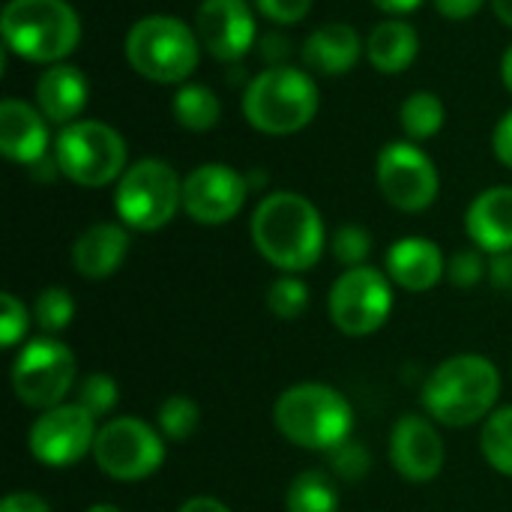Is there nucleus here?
<instances>
[{
	"mask_svg": "<svg viewBox=\"0 0 512 512\" xmlns=\"http://www.w3.org/2000/svg\"><path fill=\"white\" fill-rule=\"evenodd\" d=\"M252 243L282 273H303L321 261L327 231L318 207L297 192H273L252 213Z\"/></svg>",
	"mask_w": 512,
	"mask_h": 512,
	"instance_id": "nucleus-1",
	"label": "nucleus"
},
{
	"mask_svg": "<svg viewBox=\"0 0 512 512\" xmlns=\"http://www.w3.org/2000/svg\"><path fill=\"white\" fill-rule=\"evenodd\" d=\"M501 396V372L489 357L456 354L423 387V408L435 423L465 429L486 420Z\"/></svg>",
	"mask_w": 512,
	"mask_h": 512,
	"instance_id": "nucleus-2",
	"label": "nucleus"
},
{
	"mask_svg": "<svg viewBox=\"0 0 512 512\" xmlns=\"http://www.w3.org/2000/svg\"><path fill=\"white\" fill-rule=\"evenodd\" d=\"M273 423L285 441L303 450L330 453L354 432L351 402L330 384L303 381L288 387L273 405Z\"/></svg>",
	"mask_w": 512,
	"mask_h": 512,
	"instance_id": "nucleus-3",
	"label": "nucleus"
},
{
	"mask_svg": "<svg viewBox=\"0 0 512 512\" xmlns=\"http://www.w3.org/2000/svg\"><path fill=\"white\" fill-rule=\"evenodd\" d=\"M0 33L12 54L33 63H60L78 48L81 21L66 0H9Z\"/></svg>",
	"mask_w": 512,
	"mask_h": 512,
	"instance_id": "nucleus-4",
	"label": "nucleus"
},
{
	"mask_svg": "<svg viewBox=\"0 0 512 512\" xmlns=\"http://www.w3.org/2000/svg\"><path fill=\"white\" fill-rule=\"evenodd\" d=\"M318 111L315 81L294 66H270L243 93V114L264 135H291L312 123Z\"/></svg>",
	"mask_w": 512,
	"mask_h": 512,
	"instance_id": "nucleus-5",
	"label": "nucleus"
},
{
	"mask_svg": "<svg viewBox=\"0 0 512 512\" xmlns=\"http://www.w3.org/2000/svg\"><path fill=\"white\" fill-rule=\"evenodd\" d=\"M201 39L174 15H144L126 36L132 69L156 84H183L198 66Z\"/></svg>",
	"mask_w": 512,
	"mask_h": 512,
	"instance_id": "nucleus-6",
	"label": "nucleus"
},
{
	"mask_svg": "<svg viewBox=\"0 0 512 512\" xmlns=\"http://www.w3.org/2000/svg\"><path fill=\"white\" fill-rule=\"evenodd\" d=\"M54 168L78 186H108L126 171V141L108 123L75 120L54 141Z\"/></svg>",
	"mask_w": 512,
	"mask_h": 512,
	"instance_id": "nucleus-7",
	"label": "nucleus"
},
{
	"mask_svg": "<svg viewBox=\"0 0 512 512\" xmlns=\"http://www.w3.org/2000/svg\"><path fill=\"white\" fill-rule=\"evenodd\" d=\"M183 207V180L162 159H141L123 171L114 189V210L126 228L159 231Z\"/></svg>",
	"mask_w": 512,
	"mask_h": 512,
	"instance_id": "nucleus-8",
	"label": "nucleus"
},
{
	"mask_svg": "<svg viewBox=\"0 0 512 512\" xmlns=\"http://www.w3.org/2000/svg\"><path fill=\"white\" fill-rule=\"evenodd\" d=\"M93 459L102 474L120 483L153 477L165 462V438L138 417H114L96 432Z\"/></svg>",
	"mask_w": 512,
	"mask_h": 512,
	"instance_id": "nucleus-9",
	"label": "nucleus"
},
{
	"mask_svg": "<svg viewBox=\"0 0 512 512\" xmlns=\"http://www.w3.org/2000/svg\"><path fill=\"white\" fill-rule=\"evenodd\" d=\"M330 321L345 336H372L381 330L393 312V282L378 267L345 270L327 297Z\"/></svg>",
	"mask_w": 512,
	"mask_h": 512,
	"instance_id": "nucleus-10",
	"label": "nucleus"
},
{
	"mask_svg": "<svg viewBox=\"0 0 512 512\" xmlns=\"http://www.w3.org/2000/svg\"><path fill=\"white\" fill-rule=\"evenodd\" d=\"M75 384V354L54 336L27 342L12 363V390L21 405L48 411L63 405Z\"/></svg>",
	"mask_w": 512,
	"mask_h": 512,
	"instance_id": "nucleus-11",
	"label": "nucleus"
},
{
	"mask_svg": "<svg viewBox=\"0 0 512 512\" xmlns=\"http://www.w3.org/2000/svg\"><path fill=\"white\" fill-rule=\"evenodd\" d=\"M375 180L384 201L402 213H423L438 198V168L435 162L408 141H393L378 153Z\"/></svg>",
	"mask_w": 512,
	"mask_h": 512,
	"instance_id": "nucleus-12",
	"label": "nucleus"
},
{
	"mask_svg": "<svg viewBox=\"0 0 512 512\" xmlns=\"http://www.w3.org/2000/svg\"><path fill=\"white\" fill-rule=\"evenodd\" d=\"M96 417L78 402H63L48 408L30 426L27 444L39 465L45 468H69L93 453L96 444Z\"/></svg>",
	"mask_w": 512,
	"mask_h": 512,
	"instance_id": "nucleus-13",
	"label": "nucleus"
},
{
	"mask_svg": "<svg viewBox=\"0 0 512 512\" xmlns=\"http://www.w3.org/2000/svg\"><path fill=\"white\" fill-rule=\"evenodd\" d=\"M249 195V180L222 162L198 165L183 177V210L198 225L231 222Z\"/></svg>",
	"mask_w": 512,
	"mask_h": 512,
	"instance_id": "nucleus-14",
	"label": "nucleus"
},
{
	"mask_svg": "<svg viewBox=\"0 0 512 512\" xmlns=\"http://www.w3.org/2000/svg\"><path fill=\"white\" fill-rule=\"evenodd\" d=\"M195 33L213 57L231 63L255 45L258 27L246 0H201Z\"/></svg>",
	"mask_w": 512,
	"mask_h": 512,
	"instance_id": "nucleus-15",
	"label": "nucleus"
},
{
	"mask_svg": "<svg viewBox=\"0 0 512 512\" xmlns=\"http://www.w3.org/2000/svg\"><path fill=\"white\" fill-rule=\"evenodd\" d=\"M444 441L432 420L420 414H402L390 432V462L399 477L411 483H429L444 468Z\"/></svg>",
	"mask_w": 512,
	"mask_h": 512,
	"instance_id": "nucleus-16",
	"label": "nucleus"
},
{
	"mask_svg": "<svg viewBox=\"0 0 512 512\" xmlns=\"http://www.w3.org/2000/svg\"><path fill=\"white\" fill-rule=\"evenodd\" d=\"M387 276L393 285L423 294L447 276V258L438 243L426 237H402L387 249Z\"/></svg>",
	"mask_w": 512,
	"mask_h": 512,
	"instance_id": "nucleus-17",
	"label": "nucleus"
},
{
	"mask_svg": "<svg viewBox=\"0 0 512 512\" xmlns=\"http://www.w3.org/2000/svg\"><path fill=\"white\" fill-rule=\"evenodd\" d=\"M0 150L9 162L39 165L48 153V129L39 108L21 99L0 102Z\"/></svg>",
	"mask_w": 512,
	"mask_h": 512,
	"instance_id": "nucleus-18",
	"label": "nucleus"
},
{
	"mask_svg": "<svg viewBox=\"0 0 512 512\" xmlns=\"http://www.w3.org/2000/svg\"><path fill=\"white\" fill-rule=\"evenodd\" d=\"M465 228L480 252H512V186H492L480 192L465 213Z\"/></svg>",
	"mask_w": 512,
	"mask_h": 512,
	"instance_id": "nucleus-19",
	"label": "nucleus"
},
{
	"mask_svg": "<svg viewBox=\"0 0 512 512\" xmlns=\"http://www.w3.org/2000/svg\"><path fill=\"white\" fill-rule=\"evenodd\" d=\"M129 231L117 222H96L72 243V267L84 279H108L126 261Z\"/></svg>",
	"mask_w": 512,
	"mask_h": 512,
	"instance_id": "nucleus-20",
	"label": "nucleus"
},
{
	"mask_svg": "<svg viewBox=\"0 0 512 512\" xmlns=\"http://www.w3.org/2000/svg\"><path fill=\"white\" fill-rule=\"evenodd\" d=\"M90 84L78 66L69 63H54L48 66L39 81H36V105L48 123L69 126L87 105Z\"/></svg>",
	"mask_w": 512,
	"mask_h": 512,
	"instance_id": "nucleus-21",
	"label": "nucleus"
},
{
	"mask_svg": "<svg viewBox=\"0 0 512 512\" xmlns=\"http://www.w3.org/2000/svg\"><path fill=\"white\" fill-rule=\"evenodd\" d=\"M360 33L345 21L315 27L303 45V63L321 75H345L360 60Z\"/></svg>",
	"mask_w": 512,
	"mask_h": 512,
	"instance_id": "nucleus-22",
	"label": "nucleus"
},
{
	"mask_svg": "<svg viewBox=\"0 0 512 512\" xmlns=\"http://www.w3.org/2000/svg\"><path fill=\"white\" fill-rule=\"evenodd\" d=\"M417 51H420L417 30L408 21H396V18L381 21L366 39V57L384 75H399L402 69H408Z\"/></svg>",
	"mask_w": 512,
	"mask_h": 512,
	"instance_id": "nucleus-23",
	"label": "nucleus"
},
{
	"mask_svg": "<svg viewBox=\"0 0 512 512\" xmlns=\"http://www.w3.org/2000/svg\"><path fill=\"white\" fill-rule=\"evenodd\" d=\"M285 512H339V492L330 474L303 471L285 492Z\"/></svg>",
	"mask_w": 512,
	"mask_h": 512,
	"instance_id": "nucleus-24",
	"label": "nucleus"
},
{
	"mask_svg": "<svg viewBox=\"0 0 512 512\" xmlns=\"http://www.w3.org/2000/svg\"><path fill=\"white\" fill-rule=\"evenodd\" d=\"M174 120L189 132H207L219 123L222 105L207 84H183L171 102Z\"/></svg>",
	"mask_w": 512,
	"mask_h": 512,
	"instance_id": "nucleus-25",
	"label": "nucleus"
},
{
	"mask_svg": "<svg viewBox=\"0 0 512 512\" xmlns=\"http://www.w3.org/2000/svg\"><path fill=\"white\" fill-rule=\"evenodd\" d=\"M480 450L483 459L504 477H512V405L495 408L483 420L480 432Z\"/></svg>",
	"mask_w": 512,
	"mask_h": 512,
	"instance_id": "nucleus-26",
	"label": "nucleus"
},
{
	"mask_svg": "<svg viewBox=\"0 0 512 512\" xmlns=\"http://www.w3.org/2000/svg\"><path fill=\"white\" fill-rule=\"evenodd\" d=\"M444 102L429 93V90H417L411 93L405 102H402V111H399V120H402V129L414 138V141H426L432 135L441 132L444 126Z\"/></svg>",
	"mask_w": 512,
	"mask_h": 512,
	"instance_id": "nucleus-27",
	"label": "nucleus"
},
{
	"mask_svg": "<svg viewBox=\"0 0 512 512\" xmlns=\"http://www.w3.org/2000/svg\"><path fill=\"white\" fill-rule=\"evenodd\" d=\"M198 423H201V408L189 396L177 393L159 405V432L165 441H174V444L189 441L198 432Z\"/></svg>",
	"mask_w": 512,
	"mask_h": 512,
	"instance_id": "nucleus-28",
	"label": "nucleus"
},
{
	"mask_svg": "<svg viewBox=\"0 0 512 512\" xmlns=\"http://www.w3.org/2000/svg\"><path fill=\"white\" fill-rule=\"evenodd\" d=\"M33 318H36L39 330L48 333V336L66 330L72 324V318H75V300H72V294L66 288H57V285L42 288L36 294V303H33Z\"/></svg>",
	"mask_w": 512,
	"mask_h": 512,
	"instance_id": "nucleus-29",
	"label": "nucleus"
},
{
	"mask_svg": "<svg viewBox=\"0 0 512 512\" xmlns=\"http://www.w3.org/2000/svg\"><path fill=\"white\" fill-rule=\"evenodd\" d=\"M309 306V288L303 279L285 273L279 276L270 291H267V309L279 318V321H297Z\"/></svg>",
	"mask_w": 512,
	"mask_h": 512,
	"instance_id": "nucleus-30",
	"label": "nucleus"
},
{
	"mask_svg": "<svg viewBox=\"0 0 512 512\" xmlns=\"http://www.w3.org/2000/svg\"><path fill=\"white\" fill-rule=\"evenodd\" d=\"M117 399H120L117 381H114L111 375H105V372H93V375H87V378L78 384V399H75V402H78L81 408H87V411L99 420V417H105V414L114 411Z\"/></svg>",
	"mask_w": 512,
	"mask_h": 512,
	"instance_id": "nucleus-31",
	"label": "nucleus"
},
{
	"mask_svg": "<svg viewBox=\"0 0 512 512\" xmlns=\"http://www.w3.org/2000/svg\"><path fill=\"white\" fill-rule=\"evenodd\" d=\"M330 252L339 264H345L348 270L351 267H363L366 258L372 255V234L363 228V225H342L333 240H330Z\"/></svg>",
	"mask_w": 512,
	"mask_h": 512,
	"instance_id": "nucleus-32",
	"label": "nucleus"
},
{
	"mask_svg": "<svg viewBox=\"0 0 512 512\" xmlns=\"http://www.w3.org/2000/svg\"><path fill=\"white\" fill-rule=\"evenodd\" d=\"M330 465H333V474H339L342 480L354 483V480H363L372 471V456H369V450L360 441L348 438L345 444L330 450Z\"/></svg>",
	"mask_w": 512,
	"mask_h": 512,
	"instance_id": "nucleus-33",
	"label": "nucleus"
},
{
	"mask_svg": "<svg viewBox=\"0 0 512 512\" xmlns=\"http://www.w3.org/2000/svg\"><path fill=\"white\" fill-rule=\"evenodd\" d=\"M486 258L483 252L474 246V249H462L456 252L450 261H447V279L456 285V288H474L480 285V279L486 276Z\"/></svg>",
	"mask_w": 512,
	"mask_h": 512,
	"instance_id": "nucleus-34",
	"label": "nucleus"
},
{
	"mask_svg": "<svg viewBox=\"0 0 512 512\" xmlns=\"http://www.w3.org/2000/svg\"><path fill=\"white\" fill-rule=\"evenodd\" d=\"M27 333V309L15 294L0 297V342L3 348H15L18 339Z\"/></svg>",
	"mask_w": 512,
	"mask_h": 512,
	"instance_id": "nucleus-35",
	"label": "nucleus"
},
{
	"mask_svg": "<svg viewBox=\"0 0 512 512\" xmlns=\"http://www.w3.org/2000/svg\"><path fill=\"white\" fill-rule=\"evenodd\" d=\"M255 6L273 24H300L309 15L312 0H255Z\"/></svg>",
	"mask_w": 512,
	"mask_h": 512,
	"instance_id": "nucleus-36",
	"label": "nucleus"
},
{
	"mask_svg": "<svg viewBox=\"0 0 512 512\" xmlns=\"http://www.w3.org/2000/svg\"><path fill=\"white\" fill-rule=\"evenodd\" d=\"M492 147H495L498 162H504L507 168H512V111H507V114L498 120L495 135H492Z\"/></svg>",
	"mask_w": 512,
	"mask_h": 512,
	"instance_id": "nucleus-37",
	"label": "nucleus"
},
{
	"mask_svg": "<svg viewBox=\"0 0 512 512\" xmlns=\"http://www.w3.org/2000/svg\"><path fill=\"white\" fill-rule=\"evenodd\" d=\"M0 512H51L48 501L33 495V492H12L3 498V507Z\"/></svg>",
	"mask_w": 512,
	"mask_h": 512,
	"instance_id": "nucleus-38",
	"label": "nucleus"
},
{
	"mask_svg": "<svg viewBox=\"0 0 512 512\" xmlns=\"http://www.w3.org/2000/svg\"><path fill=\"white\" fill-rule=\"evenodd\" d=\"M432 3L444 18H453V21H465V18L477 15L483 6V0H432Z\"/></svg>",
	"mask_w": 512,
	"mask_h": 512,
	"instance_id": "nucleus-39",
	"label": "nucleus"
},
{
	"mask_svg": "<svg viewBox=\"0 0 512 512\" xmlns=\"http://www.w3.org/2000/svg\"><path fill=\"white\" fill-rule=\"evenodd\" d=\"M489 276L498 288H507L512 291V252H504V255H495L492 264H489Z\"/></svg>",
	"mask_w": 512,
	"mask_h": 512,
	"instance_id": "nucleus-40",
	"label": "nucleus"
},
{
	"mask_svg": "<svg viewBox=\"0 0 512 512\" xmlns=\"http://www.w3.org/2000/svg\"><path fill=\"white\" fill-rule=\"evenodd\" d=\"M177 512H231L222 501L210 498V495H198V498H189Z\"/></svg>",
	"mask_w": 512,
	"mask_h": 512,
	"instance_id": "nucleus-41",
	"label": "nucleus"
},
{
	"mask_svg": "<svg viewBox=\"0 0 512 512\" xmlns=\"http://www.w3.org/2000/svg\"><path fill=\"white\" fill-rule=\"evenodd\" d=\"M261 45H264V48H261V54H264V57H270L273 63L279 60V54H288V51H291V48H288V42H285L282 36H276V33L264 36V42H261ZM276 66H279V63H276Z\"/></svg>",
	"mask_w": 512,
	"mask_h": 512,
	"instance_id": "nucleus-42",
	"label": "nucleus"
},
{
	"mask_svg": "<svg viewBox=\"0 0 512 512\" xmlns=\"http://www.w3.org/2000/svg\"><path fill=\"white\" fill-rule=\"evenodd\" d=\"M372 3L390 15H405V12H414L423 0H372Z\"/></svg>",
	"mask_w": 512,
	"mask_h": 512,
	"instance_id": "nucleus-43",
	"label": "nucleus"
},
{
	"mask_svg": "<svg viewBox=\"0 0 512 512\" xmlns=\"http://www.w3.org/2000/svg\"><path fill=\"white\" fill-rule=\"evenodd\" d=\"M492 9L507 27H512V0H492Z\"/></svg>",
	"mask_w": 512,
	"mask_h": 512,
	"instance_id": "nucleus-44",
	"label": "nucleus"
},
{
	"mask_svg": "<svg viewBox=\"0 0 512 512\" xmlns=\"http://www.w3.org/2000/svg\"><path fill=\"white\" fill-rule=\"evenodd\" d=\"M501 78H504L507 90H510V93H512V45H510V48H507L504 60H501Z\"/></svg>",
	"mask_w": 512,
	"mask_h": 512,
	"instance_id": "nucleus-45",
	"label": "nucleus"
},
{
	"mask_svg": "<svg viewBox=\"0 0 512 512\" xmlns=\"http://www.w3.org/2000/svg\"><path fill=\"white\" fill-rule=\"evenodd\" d=\"M87 512H123L120 507H114V504H93V507H87Z\"/></svg>",
	"mask_w": 512,
	"mask_h": 512,
	"instance_id": "nucleus-46",
	"label": "nucleus"
}]
</instances>
